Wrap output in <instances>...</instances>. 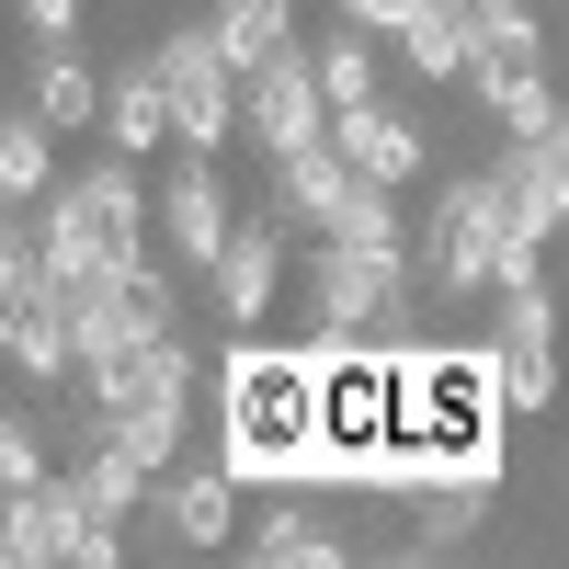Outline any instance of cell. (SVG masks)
Here are the masks:
<instances>
[{
    "instance_id": "obj_24",
    "label": "cell",
    "mask_w": 569,
    "mask_h": 569,
    "mask_svg": "<svg viewBox=\"0 0 569 569\" xmlns=\"http://www.w3.org/2000/svg\"><path fill=\"white\" fill-rule=\"evenodd\" d=\"M114 330H182V297H171V262H114Z\"/></svg>"
},
{
    "instance_id": "obj_3",
    "label": "cell",
    "mask_w": 569,
    "mask_h": 569,
    "mask_svg": "<svg viewBox=\"0 0 569 569\" xmlns=\"http://www.w3.org/2000/svg\"><path fill=\"white\" fill-rule=\"evenodd\" d=\"M80 365V388H91V410H149V399H194V353H182V330H103L91 353H69Z\"/></svg>"
},
{
    "instance_id": "obj_8",
    "label": "cell",
    "mask_w": 569,
    "mask_h": 569,
    "mask_svg": "<svg viewBox=\"0 0 569 569\" xmlns=\"http://www.w3.org/2000/svg\"><path fill=\"white\" fill-rule=\"evenodd\" d=\"M490 194H501V240H558V217H569V137H512Z\"/></svg>"
},
{
    "instance_id": "obj_14",
    "label": "cell",
    "mask_w": 569,
    "mask_h": 569,
    "mask_svg": "<svg viewBox=\"0 0 569 569\" xmlns=\"http://www.w3.org/2000/svg\"><path fill=\"white\" fill-rule=\"evenodd\" d=\"M149 490H160V479H149ZM160 512H171L182 547H228V536H240V490H228V467H182V479L160 490Z\"/></svg>"
},
{
    "instance_id": "obj_13",
    "label": "cell",
    "mask_w": 569,
    "mask_h": 569,
    "mask_svg": "<svg viewBox=\"0 0 569 569\" xmlns=\"http://www.w3.org/2000/svg\"><path fill=\"white\" fill-rule=\"evenodd\" d=\"M251 558H262V569H342V536H330L308 501L273 490V501L251 512Z\"/></svg>"
},
{
    "instance_id": "obj_10",
    "label": "cell",
    "mask_w": 569,
    "mask_h": 569,
    "mask_svg": "<svg viewBox=\"0 0 569 569\" xmlns=\"http://www.w3.org/2000/svg\"><path fill=\"white\" fill-rule=\"evenodd\" d=\"M160 240H171V262H194V273H206V251L228 240V182H217V160H206V149L160 182Z\"/></svg>"
},
{
    "instance_id": "obj_2",
    "label": "cell",
    "mask_w": 569,
    "mask_h": 569,
    "mask_svg": "<svg viewBox=\"0 0 569 569\" xmlns=\"http://www.w3.org/2000/svg\"><path fill=\"white\" fill-rule=\"evenodd\" d=\"M308 297H319V330H330V342L376 330V353H410V262H376V251L319 240V251H308Z\"/></svg>"
},
{
    "instance_id": "obj_19",
    "label": "cell",
    "mask_w": 569,
    "mask_h": 569,
    "mask_svg": "<svg viewBox=\"0 0 569 569\" xmlns=\"http://www.w3.org/2000/svg\"><path fill=\"white\" fill-rule=\"evenodd\" d=\"M308 80H319V114L376 103V34H365V23H330V34L308 46Z\"/></svg>"
},
{
    "instance_id": "obj_1",
    "label": "cell",
    "mask_w": 569,
    "mask_h": 569,
    "mask_svg": "<svg viewBox=\"0 0 569 569\" xmlns=\"http://www.w3.org/2000/svg\"><path fill=\"white\" fill-rule=\"evenodd\" d=\"M34 206H46V217H34V273H58V262L114 273V262L149 251V182H137L126 160L80 171V182H46Z\"/></svg>"
},
{
    "instance_id": "obj_26",
    "label": "cell",
    "mask_w": 569,
    "mask_h": 569,
    "mask_svg": "<svg viewBox=\"0 0 569 569\" xmlns=\"http://www.w3.org/2000/svg\"><path fill=\"white\" fill-rule=\"evenodd\" d=\"M501 297H512V308H501L512 342H547V330H558V308H547V284H536V273H525V284H501Z\"/></svg>"
},
{
    "instance_id": "obj_25",
    "label": "cell",
    "mask_w": 569,
    "mask_h": 569,
    "mask_svg": "<svg viewBox=\"0 0 569 569\" xmlns=\"http://www.w3.org/2000/svg\"><path fill=\"white\" fill-rule=\"evenodd\" d=\"M23 479H46V445L23 410H0V490H23Z\"/></svg>"
},
{
    "instance_id": "obj_17",
    "label": "cell",
    "mask_w": 569,
    "mask_h": 569,
    "mask_svg": "<svg viewBox=\"0 0 569 569\" xmlns=\"http://www.w3.org/2000/svg\"><path fill=\"white\" fill-rule=\"evenodd\" d=\"M342 182H353V160L330 149V126L308 137V149H284V160H273V194H284V217H297V228H319L330 206H342Z\"/></svg>"
},
{
    "instance_id": "obj_16",
    "label": "cell",
    "mask_w": 569,
    "mask_h": 569,
    "mask_svg": "<svg viewBox=\"0 0 569 569\" xmlns=\"http://www.w3.org/2000/svg\"><path fill=\"white\" fill-rule=\"evenodd\" d=\"M319 240L376 251V262H410V228H399V194H388V182H342V206L319 217Z\"/></svg>"
},
{
    "instance_id": "obj_20",
    "label": "cell",
    "mask_w": 569,
    "mask_h": 569,
    "mask_svg": "<svg viewBox=\"0 0 569 569\" xmlns=\"http://www.w3.org/2000/svg\"><path fill=\"white\" fill-rule=\"evenodd\" d=\"M69 490H80V512H103V525H126L137 501H149V467H137L114 433H91V456L69 467Z\"/></svg>"
},
{
    "instance_id": "obj_4",
    "label": "cell",
    "mask_w": 569,
    "mask_h": 569,
    "mask_svg": "<svg viewBox=\"0 0 569 569\" xmlns=\"http://www.w3.org/2000/svg\"><path fill=\"white\" fill-rule=\"evenodd\" d=\"M149 80H160V114H171L182 149H228V137H240V80H228V58L206 46V23L194 34H160Z\"/></svg>"
},
{
    "instance_id": "obj_15",
    "label": "cell",
    "mask_w": 569,
    "mask_h": 569,
    "mask_svg": "<svg viewBox=\"0 0 569 569\" xmlns=\"http://www.w3.org/2000/svg\"><path fill=\"white\" fill-rule=\"evenodd\" d=\"M388 46H399L410 80H467V23H456V0H410V12L388 23Z\"/></svg>"
},
{
    "instance_id": "obj_22",
    "label": "cell",
    "mask_w": 569,
    "mask_h": 569,
    "mask_svg": "<svg viewBox=\"0 0 569 569\" xmlns=\"http://www.w3.org/2000/svg\"><path fill=\"white\" fill-rule=\"evenodd\" d=\"M103 137H114L126 160H149L160 137H171V114H160V80H149V58H137V69H126V80L103 91Z\"/></svg>"
},
{
    "instance_id": "obj_7",
    "label": "cell",
    "mask_w": 569,
    "mask_h": 569,
    "mask_svg": "<svg viewBox=\"0 0 569 569\" xmlns=\"http://www.w3.org/2000/svg\"><path fill=\"white\" fill-rule=\"evenodd\" d=\"M206 297L228 330H262V308L284 297V228L273 217H228V240L206 251Z\"/></svg>"
},
{
    "instance_id": "obj_11",
    "label": "cell",
    "mask_w": 569,
    "mask_h": 569,
    "mask_svg": "<svg viewBox=\"0 0 569 569\" xmlns=\"http://www.w3.org/2000/svg\"><path fill=\"white\" fill-rule=\"evenodd\" d=\"M23 114H34L46 137H80L91 114H103V69L80 58V34H69V46H46V58H34V103H23Z\"/></svg>"
},
{
    "instance_id": "obj_18",
    "label": "cell",
    "mask_w": 569,
    "mask_h": 569,
    "mask_svg": "<svg viewBox=\"0 0 569 569\" xmlns=\"http://www.w3.org/2000/svg\"><path fill=\"white\" fill-rule=\"evenodd\" d=\"M456 23H467V58L547 69V23H536V0H456Z\"/></svg>"
},
{
    "instance_id": "obj_23",
    "label": "cell",
    "mask_w": 569,
    "mask_h": 569,
    "mask_svg": "<svg viewBox=\"0 0 569 569\" xmlns=\"http://www.w3.org/2000/svg\"><path fill=\"white\" fill-rule=\"evenodd\" d=\"M46 182H58V137L34 114H0V206H34Z\"/></svg>"
},
{
    "instance_id": "obj_9",
    "label": "cell",
    "mask_w": 569,
    "mask_h": 569,
    "mask_svg": "<svg viewBox=\"0 0 569 569\" xmlns=\"http://www.w3.org/2000/svg\"><path fill=\"white\" fill-rule=\"evenodd\" d=\"M330 149L353 160V182H388V194L433 171V137H421L410 114H388V103H342L330 114Z\"/></svg>"
},
{
    "instance_id": "obj_27",
    "label": "cell",
    "mask_w": 569,
    "mask_h": 569,
    "mask_svg": "<svg viewBox=\"0 0 569 569\" xmlns=\"http://www.w3.org/2000/svg\"><path fill=\"white\" fill-rule=\"evenodd\" d=\"M58 558H80V569H114V558H126V536L103 525V512H69V547H58Z\"/></svg>"
},
{
    "instance_id": "obj_12",
    "label": "cell",
    "mask_w": 569,
    "mask_h": 569,
    "mask_svg": "<svg viewBox=\"0 0 569 569\" xmlns=\"http://www.w3.org/2000/svg\"><path fill=\"white\" fill-rule=\"evenodd\" d=\"M467 91L501 114V137H558V91L547 69H512V58H467Z\"/></svg>"
},
{
    "instance_id": "obj_5",
    "label": "cell",
    "mask_w": 569,
    "mask_h": 569,
    "mask_svg": "<svg viewBox=\"0 0 569 569\" xmlns=\"http://www.w3.org/2000/svg\"><path fill=\"white\" fill-rule=\"evenodd\" d=\"M490 251H501V194H490V171H456L445 194H433V240H421L433 297H479V284H490Z\"/></svg>"
},
{
    "instance_id": "obj_30",
    "label": "cell",
    "mask_w": 569,
    "mask_h": 569,
    "mask_svg": "<svg viewBox=\"0 0 569 569\" xmlns=\"http://www.w3.org/2000/svg\"><path fill=\"white\" fill-rule=\"evenodd\" d=\"M0 12H12V0H0Z\"/></svg>"
},
{
    "instance_id": "obj_6",
    "label": "cell",
    "mask_w": 569,
    "mask_h": 569,
    "mask_svg": "<svg viewBox=\"0 0 569 569\" xmlns=\"http://www.w3.org/2000/svg\"><path fill=\"white\" fill-rule=\"evenodd\" d=\"M228 80H240V126H251V149H262V160L308 149V137L330 126V114H319V80H308V46H297V34H284V46H262V58H251V69H228Z\"/></svg>"
},
{
    "instance_id": "obj_29",
    "label": "cell",
    "mask_w": 569,
    "mask_h": 569,
    "mask_svg": "<svg viewBox=\"0 0 569 569\" xmlns=\"http://www.w3.org/2000/svg\"><path fill=\"white\" fill-rule=\"evenodd\" d=\"M330 12H342V23H365V34H388V23L410 12V0H330Z\"/></svg>"
},
{
    "instance_id": "obj_21",
    "label": "cell",
    "mask_w": 569,
    "mask_h": 569,
    "mask_svg": "<svg viewBox=\"0 0 569 569\" xmlns=\"http://www.w3.org/2000/svg\"><path fill=\"white\" fill-rule=\"evenodd\" d=\"M284 34H297V0H217V12H206V46L228 69H251L262 46H284Z\"/></svg>"
},
{
    "instance_id": "obj_28",
    "label": "cell",
    "mask_w": 569,
    "mask_h": 569,
    "mask_svg": "<svg viewBox=\"0 0 569 569\" xmlns=\"http://www.w3.org/2000/svg\"><path fill=\"white\" fill-rule=\"evenodd\" d=\"M80 12H91V0H23V23H34L46 46H69V34H80Z\"/></svg>"
}]
</instances>
